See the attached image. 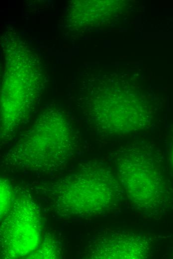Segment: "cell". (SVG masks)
Wrapping results in <instances>:
<instances>
[{
  "mask_svg": "<svg viewBox=\"0 0 173 259\" xmlns=\"http://www.w3.org/2000/svg\"><path fill=\"white\" fill-rule=\"evenodd\" d=\"M72 144L69 122L58 113H47L22 136L15 150L18 158L27 166L52 169L68 158Z\"/></svg>",
  "mask_w": 173,
  "mask_h": 259,
  "instance_id": "obj_1",
  "label": "cell"
},
{
  "mask_svg": "<svg viewBox=\"0 0 173 259\" xmlns=\"http://www.w3.org/2000/svg\"><path fill=\"white\" fill-rule=\"evenodd\" d=\"M142 148L128 149L118 159L122 184L131 200L142 208L158 205L164 195L163 180L152 157Z\"/></svg>",
  "mask_w": 173,
  "mask_h": 259,
  "instance_id": "obj_2",
  "label": "cell"
},
{
  "mask_svg": "<svg viewBox=\"0 0 173 259\" xmlns=\"http://www.w3.org/2000/svg\"><path fill=\"white\" fill-rule=\"evenodd\" d=\"M63 202L82 214L99 213L111 205L118 197V184L102 169H87L63 181Z\"/></svg>",
  "mask_w": 173,
  "mask_h": 259,
  "instance_id": "obj_3",
  "label": "cell"
},
{
  "mask_svg": "<svg viewBox=\"0 0 173 259\" xmlns=\"http://www.w3.org/2000/svg\"><path fill=\"white\" fill-rule=\"evenodd\" d=\"M1 246L6 257L26 256L39 245L40 219L35 205L27 199H19L11 208L1 226Z\"/></svg>",
  "mask_w": 173,
  "mask_h": 259,
  "instance_id": "obj_4",
  "label": "cell"
},
{
  "mask_svg": "<svg viewBox=\"0 0 173 259\" xmlns=\"http://www.w3.org/2000/svg\"><path fill=\"white\" fill-rule=\"evenodd\" d=\"M96 245L99 258L142 259L147 256V241L142 236L133 233H115Z\"/></svg>",
  "mask_w": 173,
  "mask_h": 259,
  "instance_id": "obj_5",
  "label": "cell"
},
{
  "mask_svg": "<svg viewBox=\"0 0 173 259\" xmlns=\"http://www.w3.org/2000/svg\"><path fill=\"white\" fill-rule=\"evenodd\" d=\"M3 183H1V198H0V209L1 213H3L5 212L7 209V206L9 204V201H10V193L9 191V188L7 185L6 184L3 185Z\"/></svg>",
  "mask_w": 173,
  "mask_h": 259,
  "instance_id": "obj_6",
  "label": "cell"
},
{
  "mask_svg": "<svg viewBox=\"0 0 173 259\" xmlns=\"http://www.w3.org/2000/svg\"><path fill=\"white\" fill-rule=\"evenodd\" d=\"M171 159H172V162L173 166V148L172 149V151L171 153Z\"/></svg>",
  "mask_w": 173,
  "mask_h": 259,
  "instance_id": "obj_7",
  "label": "cell"
}]
</instances>
